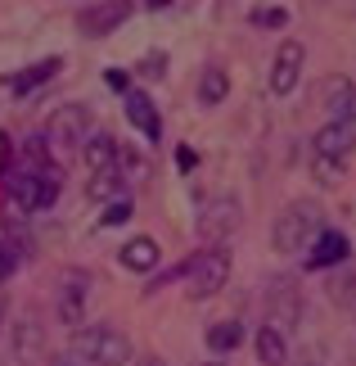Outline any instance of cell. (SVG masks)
Here are the masks:
<instances>
[{"label": "cell", "instance_id": "11", "mask_svg": "<svg viewBox=\"0 0 356 366\" xmlns=\"http://www.w3.org/2000/svg\"><path fill=\"white\" fill-rule=\"evenodd\" d=\"M86 290H91V276L86 272H68L59 276V321L63 326H81V312H86Z\"/></svg>", "mask_w": 356, "mask_h": 366}, {"label": "cell", "instance_id": "14", "mask_svg": "<svg viewBox=\"0 0 356 366\" xmlns=\"http://www.w3.org/2000/svg\"><path fill=\"white\" fill-rule=\"evenodd\" d=\"M325 109H330V122L356 127V81L352 77H334L330 86H325Z\"/></svg>", "mask_w": 356, "mask_h": 366}, {"label": "cell", "instance_id": "23", "mask_svg": "<svg viewBox=\"0 0 356 366\" xmlns=\"http://www.w3.org/2000/svg\"><path fill=\"white\" fill-rule=\"evenodd\" d=\"M136 73H140V77H149V81H158V77L167 73V54H163V50H149L145 59L136 64Z\"/></svg>", "mask_w": 356, "mask_h": 366}, {"label": "cell", "instance_id": "30", "mask_svg": "<svg viewBox=\"0 0 356 366\" xmlns=\"http://www.w3.org/2000/svg\"><path fill=\"white\" fill-rule=\"evenodd\" d=\"M9 163H14V140H9L5 132H0V172H5Z\"/></svg>", "mask_w": 356, "mask_h": 366}, {"label": "cell", "instance_id": "12", "mask_svg": "<svg viewBox=\"0 0 356 366\" xmlns=\"http://www.w3.org/2000/svg\"><path fill=\"white\" fill-rule=\"evenodd\" d=\"M122 109H126V122H131L140 136H149V145L163 136V118H158V104L149 100V91H136L131 86V91L122 95Z\"/></svg>", "mask_w": 356, "mask_h": 366}, {"label": "cell", "instance_id": "26", "mask_svg": "<svg viewBox=\"0 0 356 366\" xmlns=\"http://www.w3.org/2000/svg\"><path fill=\"white\" fill-rule=\"evenodd\" d=\"M104 86L126 95V91H131V73H126V68H104Z\"/></svg>", "mask_w": 356, "mask_h": 366}, {"label": "cell", "instance_id": "6", "mask_svg": "<svg viewBox=\"0 0 356 366\" xmlns=\"http://www.w3.org/2000/svg\"><path fill=\"white\" fill-rule=\"evenodd\" d=\"M239 227H244V208H239L235 194H212L194 217V231L203 244H230V235Z\"/></svg>", "mask_w": 356, "mask_h": 366}, {"label": "cell", "instance_id": "34", "mask_svg": "<svg viewBox=\"0 0 356 366\" xmlns=\"http://www.w3.org/2000/svg\"><path fill=\"white\" fill-rule=\"evenodd\" d=\"M198 366H225V362H198Z\"/></svg>", "mask_w": 356, "mask_h": 366}, {"label": "cell", "instance_id": "3", "mask_svg": "<svg viewBox=\"0 0 356 366\" xmlns=\"http://www.w3.org/2000/svg\"><path fill=\"white\" fill-rule=\"evenodd\" d=\"M73 353L91 366H126L131 362V340L118 326H77L73 330Z\"/></svg>", "mask_w": 356, "mask_h": 366}, {"label": "cell", "instance_id": "25", "mask_svg": "<svg viewBox=\"0 0 356 366\" xmlns=\"http://www.w3.org/2000/svg\"><path fill=\"white\" fill-rule=\"evenodd\" d=\"M19 262H23V258L9 249V240H5V235H0V285H5V280H9L14 272H19Z\"/></svg>", "mask_w": 356, "mask_h": 366}, {"label": "cell", "instance_id": "33", "mask_svg": "<svg viewBox=\"0 0 356 366\" xmlns=\"http://www.w3.org/2000/svg\"><path fill=\"white\" fill-rule=\"evenodd\" d=\"M0 326H5V299H0Z\"/></svg>", "mask_w": 356, "mask_h": 366}, {"label": "cell", "instance_id": "22", "mask_svg": "<svg viewBox=\"0 0 356 366\" xmlns=\"http://www.w3.org/2000/svg\"><path fill=\"white\" fill-rule=\"evenodd\" d=\"M334 303L343 307V312H352V321H356V272H347V276L334 285Z\"/></svg>", "mask_w": 356, "mask_h": 366}, {"label": "cell", "instance_id": "10", "mask_svg": "<svg viewBox=\"0 0 356 366\" xmlns=\"http://www.w3.org/2000/svg\"><path fill=\"white\" fill-rule=\"evenodd\" d=\"M131 19V0H99V5H86L77 14V27L86 36H108L113 27H122Z\"/></svg>", "mask_w": 356, "mask_h": 366}, {"label": "cell", "instance_id": "1", "mask_svg": "<svg viewBox=\"0 0 356 366\" xmlns=\"http://www.w3.org/2000/svg\"><path fill=\"white\" fill-rule=\"evenodd\" d=\"M320 231H325V208L316 199H293L270 222V244H275V253H284V258H297V253L311 249V240H316Z\"/></svg>", "mask_w": 356, "mask_h": 366}, {"label": "cell", "instance_id": "4", "mask_svg": "<svg viewBox=\"0 0 356 366\" xmlns=\"http://www.w3.org/2000/svg\"><path fill=\"white\" fill-rule=\"evenodd\" d=\"M91 136V109L86 104H59L46 122V145L54 159H73V154H81V145H86Z\"/></svg>", "mask_w": 356, "mask_h": 366}, {"label": "cell", "instance_id": "32", "mask_svg": "<svg viewBox=\"0 0 356 366\" xmlns=\"http://www.w3.org/2000/svg\"><path fill=\"white\" fill-rule=\"evenodd\" d=\"M167 5H172V0H149V9H167Z\"/></svg>", "mask_w": 356, "mask_h": 366}, {"label": "cell", "instance_id": "19", "mask_svg": "<svg viewBox=\"0 0 356 366\" xmlns=\"http://www.w3.org/2000/svg\"><path fill=\"white\" fill-rule=\"evenodd\" d=\"M225 95H230V73H225V68H217V64H208L203 77H198V104L217 109Z\"/></svg>", "mask_w": 356, "mask_h": 366}, {"label": "cell", "instance_id": "20", "mask_svg": "<svg viewBox=\"0 0 356 366\" xmlns=\"http://www.w3.org/2000/svg\"><path fill=\"white\" fill-rule=\"evenodd\" d=\"M14 353H19V362H36V357H41L36 312H23V317H19V330H14Z\"/></svg>", "mask_w": 356, "mask_h": 366}, {"label": "cell", "instance_id": "18", "mask_svg": "<svg viewBox=\"0 0 356 366\" xmlns=\"http://www.w3.org/2000/svg\"><path fill=\"white\" fill-rule=\"evenodd\" d=\"M86 194H91V199H122V194H126V172H122V163H113V167H95Z\"/></svg>", "mask_w": 356, "mask_h": 366}, {"label": "cell", "instance_id": "29", "mask_svg": "<svg viewBox=\"0 0 356 366\" xmlns=\"http://www.w3.org/2000/svg\"><path fill=\"white\" fill-rule=\"evenodd\" d=\"M194 163H198V154H194V145H180V149H176V167H180V172H190Z\"/></svg>", "mask_w": 356, "mask_h": 366}, {"label": "cell", "instance_id": "5", "mask_svg": "<svg viewBox=\"0 0 356 366\" xmlns=\"http://www.w3.org/2000/svg\"><path fill=\"white\" fill-rule=\"evenodd\" d=\"M266 326H275L280 335H289L297 321H302V280H297L293 272H280L266 280Z\"/></svg>", "mask_w": 356, "mask_h": 366}, {"label": "cell", "instance_id": "15", "mask_svg": "<svg viewBox=\"0 0 356 366\" xmlns=\"http://www.w3.org/2000/svg\"><path fill=\"white\" fill-rule=\"evenodd\" d=\"M253 353H258L262 366H289V335H280L275 326H258V335H253Z\"/></svg>", "mask_w": 356, "mask_h": 366}, {"label": "cell", "instance_id": "17", "mask_svg": "<svg viewBox=\"0 0 356 366\" xmlns=\"http://www.w3.org/2000/svg\"><path fill=\"white\" fill-rule=\"evenodd\" d=\"M59 68H63L59 54H50V59H41V64H27L23 73L9 77V91H14V95H27V91H36V86H46V81L59 73Z\"/></svg>", "mask_w": 356, "mask_h": 366}, {"label": "cell", "instance_id": "13", "mask_svg": "<svg viewBox=\"0 0 356 366\" xmlns=\"http://www.w3.org/2000/svg\"><path fill=\"white\" fill-rule=\"evenodd\" d=\"M118 262L126 272H136V276H149L153 267L163 262V249H158V240H149V235H136V240H126L118 249Z\"/></svg>", "mask_w": 356, "mask_h": 366}, {"label": "cell", "instance_id": "27", "mask_svg": "<svg viewBox=\"0 0 356 366\" xmlns=\"http://www.w3.org/2000/svg\"><path fill=\"white\" fill-rule=\"evenodd\" d=\"M311 172H316V181H338L347 167L343 163H330V159H311Z\"/></svg>", "mask_w": 356, "mask_h": 366}, {"label": "cell", "instance_id": "2", "mask_svg": "<svg viewBox=\"0 0 356 366\" xmlns=\"http://www.w3.org/2000/svg\"><path fill=\"white\" fill-rule=\"evenodd\" d=\"M230 272H235L230 244H208L203 253H194V258L185 262V290H190L194 303H208L230 285Z\"/></svg>", "mask_w": 356, "mask_h": 366}, {"label": "cell", "instance_id": "24", "mask_svg": "<svg viewBox=\"0 0 356 366\" xmlns=\"http://www.w3.org/2000/svg\"><path fill=\"white\" fill-rule=\"evenodd\" d=\"M126 217H131V199L122 194V199H113V204L104 208V222H99V227H122Z\"/></svg>", "mask_w": 356, "mask_h": 366}, {"label": "cell", "instance_id": "9", "mask_svg": "<svg viewBox=\"0 0 356 366\" xmlns=\"http://www.w3.org/2000/svg\"><path fill=\"white\" fill-rule=\"evenodd\" d=\"M302 64H307L302 41H280L275 64H270V95H293L297 77H302Z\"/></svg>", "mask_w": 356, "mask_h": 366}, {"label": "cell", "instance_id": "8", "mask_svg": "<svg viewBox=\"0 0 356 366\" xmlns=\"http://www.w3.org/2000/svg\"><path fill=\"white\" fill-rule=\"evenodd\" d=\"M356 154V127L347 122H325L316 136H311V159H330V163H352Z\"/></svg>", "mask_w": 356, "mask_h": 366}, {"label": "cell", "instance_id": "28", "mask_svg": "<svg viewBox=\"0 0 356 366\" xmlns=\"http://www.w3.org/2000/svg\"><path fill=\"white\" fill-rule=\"evenodd\" d=\"M248 19L258 23V27H284V23H289V14H284V9H253Z\"/></svg>", "mask_w": 356, "mask_h": 366}, {"label": "cell", "instance_id": "31", "mask_svg": "<svg viewBox=\"0 0 356 366\" xmlns=\"http://www.w3.org/2000/svg\"><path fill=\"white\" fill-rule=\"evenodd\" d=\"M140 366H167L163 357H145V362H140Z\"/></svg>", "mask_w": 356, "mask_h": 366}, {"label": "cell", "instance_id": "16", "mask_svg": "<svg viewBox=\"0 0 356 366\" xmlns=\"http://www.w3.org/2000/svg\"><path fill=\"white\" fill-rule=\"evenodd\" d=\"M81 159L91 163V172L95 167H113V163H122V140L108 136V132H95V136H86V145H81Z\"/></svg>", "mask_w": 356, "mask_h": 366}, {"label": "cell", "instance_id": "7", "mask_svg": "<svg viewBox=\"0 0 356 366\" xmlns=\"http://www.w3.org/2000/svg\"><path fill=\"white\" fill-rule=\"evenodd\" d=\"M347 258H352V240L343 231L325 227L316 240H311V249L302 253V267H307V272H334V267H343Z\"/></svg>", "mask_w": 356, "mask_h": 366}, {"label": "cell", "instance_id": "21", "mask_svg": "<svg viewBox=\"0 0 356 366\" xmlns=\"http://www.w3.org/2000/svg\"><path fill=\"white\" fill-rule=\"evenodd\" d=\"M244 340H248V335H244L239 321H212V326H208V348H212V353H221V357L235 353Z\"/></svg>", "mask_w": 356, "mask_h": 366}]
</instances>
